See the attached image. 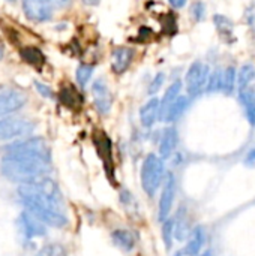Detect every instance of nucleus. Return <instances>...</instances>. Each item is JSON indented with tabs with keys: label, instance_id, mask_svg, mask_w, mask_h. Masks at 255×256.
<instances>
[{
	"label": "nucleus",
	"instance_id": "1",
	"mask_svg": "<svg viewBox=\"0 0 255 256\" xmlns=\"http://www.w3.org/2000/svg\"><path fill=\"white\" fill-rule=\"evenodd\" d=\"M51 168V148L41 136L14 141L3 148L0 172L12 183L26 184L47 177Z\"/></svg>",
	"mask_w": 255,
	"mask_h": 256
},
{
	"label": "nucleus",
	"instance_id": "2",
	"mask_svg": "<svg viewBox=\"0 0 255 256\" xmlns=\"http://www.w3.org/2000/svg\"><path fill=\"white\" fill-rule=\"evenodd\" d=\"M17 192L24 210L32 213L48 228L62 230L69 225L62 192L50 177L20 184Z\"/></svg>",
	"mask_w": 255,
	"mask_h": 256
},
{
	"label": "nucleus",
	"instance_id": "3",
	"mask_svg": "<svg viewBox=\"0 0 255 256\" xmlns=\"http://www.w3.org/2000/svg\"><path fill=\"white\" fill-rule=\"evenodd\" d=\"M165 164L164 159L159 158L155 153H149L143 164H141V170H140V183H141V189L143 192L149 196L153 198L158 190L162 186V182L165 178Z\"/></svg>",
	"mask_w": 255,
	"mask_h": 256
},
{
	"label": "nucleus",
	"instance_id": "4",
	"mask_svg": "<svg viewBox=\"0 0 255 256\" xmlns=\"http://www.w3.org/2000/svg\"><path fill=\"white\" fill-rule=\"evenodd\" d=\"M209 74H210V68L201 60H195L189 66L185 75V87H186L188 98H197L204 92Z\"/></svg>",
	"mask_w": 255,
	"mask_h": 256
},
{
	"label": "nucleus",
	"instance_id": "5",
	"mask_svg": "<svg viewBox=\"0 0 255 256\" xmlns=\"http://www.w3.org/2000/svg\"><path fill=\"white\" fill-rule=\"evenodd\" d=\"M35 123L21 117L0 118V141H11L27 136L33 132Z\"/></svg>",
	"mask_w": 255,
	"mask_h": 256
},
{
	"label": "nucleus",
	"instance_id": "6",
	"mask_svg": "<svg viewBox=\"0 0 255 256\" xmlns=\"http://www.w3.org/2000/svg\"><path fill=\"white\" fill-rule=\"evenodd\" d=\"M17 228L24 242H33L47 236L48 226L44 225L38 218H35L27 210H23L17 219Z\"/></svg>",
	"mask_w": 255,
	"mask_h": 256
},
{
	"label": "nucleus",
	"instance_id": "7",
	"mask_svg": "<svg viewBox=\"0 0 255 256\" xmlns=\"http://www.w3.org/2000/svg\"><path fill=\"white\" fill-rule=\"evenodd\" d=\"M176 177L173 172H167L165 178L161 186V195L158 201V220L159 224L164 222L165 219L170 218L173 206H174V198H176Z\"/></svg>",
	"mask_w": 255,
	"mask_h": 256
},
{
	"label": "nucleus",
	"instance_id": "8",
	"mask_svg": "<svg viewBox=\"0 0 255 256\" xmlns=\"http://www.w3.org/2000/svg\"><path fill=\"white\" fill-rule=\"evenodd\" d=\"M92 96H93L96 111L102 116L108 114L113 106V94L104 78H98L92 84Z\"/></svg>",
	"mask_w": 255,
	"mask_h": 256
},
{
	"label": "nucleus",
	"instance_id": "9",
	"mask_svg": "<svg viewBox=\"0 0 255 256\" xmlns=\"http://www.w3.org/2000/svg\"><path fill=\"white\" fill-rule=\"evenodd\" d=\"M27 98L20 90H6L0 93V118L9 117L24 106Z\"/></svg>",
	"mask_w": 255,
	"mask_h": 256
},
{
	"label": "nucleus",
	"instance_id": "10",
	"mask_svg": "<svg viewBox=\"0 0 255 256\" xmlns=\"http://www.w3.org/2000/svg\"><path fill=\"white\" fill-rule=\"evenodd\" d=\"M23 10L35 22H44L53 16V8L48 0H23Z\"/></svg>",
	"mask_w": 255,
	"mask_h": 256
},
{
	"label": "nucleus",
	"instance_id": "11",
	"mask_svg": "<svg viewBox=\"0 0 255 256\" xmlns=\"http://www.w3.org/2000/svg\"><path fill=\"white\" fill-rule=\"evenodd\" d=\"M134 56H135L134 48H129V46H117V48H114L113 54H111V70L116 75L125 74L131 66V63L134 60Z\"/></svg>",
	"mask_w": 255,
	"mask_h": 256
},
{
	"label": "nucleus",
	"instance_id": "12",
	"mask_svg": "<svg viewBox=\"0 0 255 256\" xmlns=\"http://www.w3.org/2000/svg\"><path fill=\"white\" fill-rule=\"evenodd\" d=\"M177 144H179L177 129L173 126H168L167 129H164L161 140H159V158H162L164 160L171 158L177 148Z\"/></svg>",
	"mask_w": 255,
	"mask_h": 256
},
{
	"label": "nucleus",
	"instance_id": "13",
	"mask_svg": "<svg viewBox=\"0 0 255 256\" xmlns=\"http://www.w3.org/2000/svg\"><path fill=\"white\" fill-rule=\"evenodd\" d=\"M189 104H191V98L183 96V94H179L176 98V100L170 104V106L167 108V111L162 116L161 122H165V123H174V122H177L186 112V110L189 108Z\"/></svg>",
	"mask_w": 255,
	"mask_h": 256
},
{
	"label": "nucleus",
	"instance_id": "14",
	"mask_svg": "<svg viewBox=\"0 0 255 256\" xmlns=\"http://www.w3.org/2000/svg\"><path fill=\"white\" fill-rule=\"evenodd\" d=\"M159 120V99L150 98L140 110V122L141 126L149 129Z\"/></svg>",
	"mask_w": 255,
	"mask_h": 256
},
{
	"label": "nucleus",
	"instance_id": "15",
	"mask_svg": "<svg viewBox=\"0 0 255 256\" xmlns=\"http://www.w3.org/2000/svg\"><path fill=\"white\" fill-rule=\"evenodd\" d=\"M111 242L122 252H132L135 249V246H137V237H135V234L132 231L123 230V228L114 230L111 232Z\"/></svg>",
	"mask_w": 255,
	"mask_h": 256
},
{
	"label": "nucleus",
	"instance_id": "16",
	"mask_svg": "<svg viewBox=\"0 0 255 256\" xmlns=\"http://www.w3.org/2000/svg\"><path fill=\"white\" fill-rule=\"evenodd\" d=\"M240 104L245 111V117L251 126H255V84H249L246 88L237 92Z\"/></svg>",
	"mask_w": 255,
	"mask_h": 256
},
{
	"label": "nucleus",
	"instance_id": "17",
	"mask_svg": "<svg viewBox=\"0 0 255 256\" xmlns=\"http://www.w3.org/2000/svg\"><path fill=\"white\" fill-rule=\"evenodd\" d=\"M174 220V238L179 242H183L189 237L191 232V226H189V218H188V212L185 207H180L176 218H173Z\"/></svg>",
	"mask_w": 255,
	"mask_h": 256
},
{
	"label": "nucleus",
	"instance_id": "18",
	"mask_svg": "<svg viewBox=\"0 0 255 256\" xmlns=\"http://www.w3.org/2000/svg\"><path fill=\"white\" fill-rule=\"evenodd\" d=\"M213 24H215L219 36L225 42L231 44L236 39V36H234V24L228 16H225L222 14H216V15H213Z\"/></svg>",
	"mask_w": 255,
	"mask_h": 256
},
{
	"label": "nucleus",
	"instance_id": "19",
	"mask_svg": "<svg viewBox=\"0 0 255 256\" xmlns=\"http://www.w3.org/2000/svg\"><path fill=\"white\" fill-rule=\"evenodd\" d=\"M186 240L188 242H186L185 249L188 252H191L194 256H197L201 252V249H203V246L206 243V231H204V228L200 226V225L192 228L191 232H189V237Z\"/></svg>",
	"mask_w": 255,
	"mask_h": 256
},
{
	"label": "nucleus",
	"instance_id": "20",
	"mask_svg": "<svg viewBox=\"0 0 255 256\" xmlns=\"http://www.w3.org/2000/svg\"><path fill=\"white\" fill-rule=\"evenodd\" d=\"M182 86H183V82H182L180 80H177V81L171 82V84H170V87L167 88V92H165L164 98H162V99H159V120H161V118H162V116L165 114V111H167V108L170 106V104H171V102H174V100H176V98L180 94V92H182Z\"/></svg>",
	"mask_w": 255,
	"mask_h": 256
},
{
	"label": "nucleus",
	"instance_id": "21",
	"mask_svg": "<svg viewBox=\"0 0 255 256\" xmlns=\"http://www.w3.org/2000/svg\"><path fill=\"white\" fill-rule=\"evenodd\" d=\"M219 92L224 93L225 96H231L236 92V68L234 66H228L222 69Z\"/></svg>",
	"mask_w": 255,
	"mask_h": 256
},
{
	"label": "nucleus",
	"instance_id": "22",
	"mask_svg": "<svg viewBox=\"0 0 255 256\" xmlns=\"http://www.w3.org/2000/svg\"><path fill=\"white\" fill-rule=\"evenodd\" d=\"M255 80V66L252 63H245L242 64V68L239 69L237 75H236V90L240 92L243 88H246L249 84H252Z\"/></svg>",
	"mask_w": 255,
	"mask_h": 256
},
{
	"label": "nucleus",
	"instance_id": "23",
	"mask_svg": "<svg viewBox=\"0 0 255 256\" xmlns=\"http://www.w3.org/2000/svg\"><path fill=\"white\" fill-rule=\"evenodd\" d=\"M21 54V58L24 62H27L29 64L35 66V68H41L44 63H45V56L42 54V51L36 46H27V48H23L20 51Z\"/></svg>",
	"mask_w": 255,
	"mask_h": 256
},
{
	"label": "nucleus",
	"instance_id": "24",
	"mask_svg": "<svg viewBox=\"0 0 255 256\" xmlns=\"http://www.w3.org/2000/svg\"><path fill=\"white\" fill-rule=\"evenodd\" d=\"M161 237L164 242V246L167 250H171L173 248V242H174V220L173 218L165 219L164 222H161Z\"/></svg>",
	"mask_w": 255,
	"mask_h": 256
},
{
	"label": "nucleus",
	"instance_id": "25",
	"mask_svg": "<svg viewBox=\"0 0 255 256\" xmlns=\"http://www.w3.org/2000/svg\"><path fill=\"white\" fill-rule=\"evenodd\" d=\"M92 75H93V66H92V64L81 63V64L77 68L75 78H77V82H78L81 87H86V84L90 81Z\"/></svg>",
	"mask_w": 255,
	"mask_h": 256
},
{
	"label": "nucleus",
	"instance_id": "26",
	"mask_svg": "<svg viewBox=\"0 0 255 256\" xmlns=\"http://www.w3.org/2000/svg\"><path fill=\"white\" fill-rule=\"evenodd\" d=\"M221 74H222V69H215V70H212L209 74V78H207V84H206L204 92H207L209 94L219 92V87H221Z\"/></svg>",
	"mask_w": 255,
	"mask_h": 256
},
{
	"label": "nucleus",
	"instance_id": "27",
	"mask_svg": "<svg viewBox=\"0 0 255 256\" xmlns=\"http://www.w3.org/2000/svg\"><path fill=\"white\" fill-rule=\"evenodd\" d=\"M191 16L197 22L204 20V16H206V4L201 0H197V2H194L191 4Z\"/></svg>",
	"mask_w": 255,
	"mask_h": 256
},
{
	"label": "nucleus",
	"instance_id": "28",
	"mask_svg": "<svg viewBox=\"0 0 255 256\" xmlns=\"http://www.w3.org/2000/svg\"><path fill=\"white\" fill-rule=\"evenodd\" d=\"M164 82H165V74H162V72H158L155 76H153V80L150 81V84H149V88H147V93L150 94V96H155L161 88H162V86H164Z\"/></svg>",
	"mask_w": 255,
	"mask_h": 256
},
{
	"label": "nucleus",
	"instance_id": "29",
	"mask_svg": "<svg viewBox=\"0 0 255 256\" xmlns=\"http://www.w3.org/2000/svg\"><path fill=\"white\" fill-rule=\"evenodd\" d=\"M35 88H36V92H38L42 98H45V99H53V98H54L53 90H51L48 86H45L44 82L35 81Z\"/></svg>",
	"mask_w": 255,
	"mask_h": 256
},
{
	"label": "nucleus",
	"instance_id": "30",
	"mask_svg": "<svg viewBox=\"0 0 255 256\" xmlns=\"http://www.w3.org/2000/svg\"><path fill=\"white\" fill-rule=\"evenodd\" d=\"M245 20L249 26H255V4L251 3L246 9H245Z\"/></svg>",
	"mask_w": 255,
	"mask_h": 256
},
{
	"label": "nucleus",
	"instance_id": "31",
	"mask_svg": "<svg viewBox=\"0 0 255 256\" xmlns=\"http://www.w3.org/2000/svg\"><path fill=\"white\" fill-rule=\"evenodd\" d=\"M48 3L51 4L53 9H65L72 3V0H48Z\"/></svg>",
	"mask_w": 255,
	"mask_h": 256
},
{
	"label": "nucleus",
	"instance_id": "32",
	"mask_svg": "<svg viewBox=\"0 0 255 256\" xmlns=\"http://www.w3.org/2000/svg\"><path fill=\"white\" fill-rule=\"evenodd\" d=\"M245 165H248V166H254L255 165V147L248 152V154L245 158Z\"/></svg>",
	"mask_w": 255,
	"mask_h": 256
},
{
	"label": "nucleus",
	"instance_id": "33",
	"mask_svg": "<svg viewBox=\"0 0 255 256\" xmlns=\"http://www.w3.org/2000/svg\"><path fill=\"white\" fill-rule=\"evenodd\" d=\"M168 2H170V4H171L174 9H182V8H185L186 3H188V0H168Z\"/></svg>",
	"mask_w": 255,
	"mask_h": 256
},
{
	"label": "nucleus",
	"instance_id": "34",
	"mask_svg": "<svg viewBox=\"0 0 255 256\" xmlns=\"http://www.w3.org/2000/svg\"><path fill=\"white\" fill-rule=\"evenodd\" d=\"M174 256H194V255H192L191 252H188V250L183 248V249H179V250L174 254Z\"/></svg>",
	"mask_w": 255,
	"mask_h": 256
},
{
	"label": "nucleus",
	"instance_id": "35",
	"mask_svg": "<svg viewBox=\"0 0 255 256\" xmlns=\"http://www.w3.org/2000/svg\"><path fill=\"white\" fill-rule=\"evenodd\" d=\"M84 4H89V6H96L99 3V0H83Z\"/></svg>",
	"mask_w": 255,
	"mask_h": 256
},
{
	"label": "nucleus",
	"instance_id": "36",
	"mask_svg": "<svg viewBox=\"0 0 255 256\" xmlns=\"http://www.w3.org/2000/svg\"><path fill=\"white\" fill-rule=\"evenodd\" d=\"M197 256H213V254L210 250H204V252H200Z\"/></svg>",
	"mask_w": 255,
	"mask_h": 256
},
{
	"label": "nucleus",
	"instance_id": "37",
	"mask_svg": "<svg viewBox=\"0 0 255 256\" xmlns=\"http://www.w3.org/2000/svg\"><path fill=\"white\" fill-rule=\"evenodd\" d=\"M3 58V48H2V45H0V60Z\"/></svg>",
	"mask_w": 255,
	"mask_h": 256
},
{
	"label": "nucleus",
	"instance_id": "38",
	"mask_svg": "<svg viewBox=\"0 0 255 256\" xmlns=\"http://www.w3.org/2000/svg\"><path fill=\"white\" fill-rule=\"evenodd\" d=\"M38 256H45V255H42V254H41V255H38Z\"/></svg>",
	"mask_w": 255,
	"mask_h": 256
},
{
	"label": "nucleus",
	"instance_id": "39",
	"mask_svg": "<svg viewBox=\"0 0 255 256\" xmlns=\"http://www.w3.org/2000/svg\"><path fill=\"white\" fill-rule=\"evenodd\" d=\"M8 2H14V0H8Z\"/></svg>",
	"mask_w": 255,
	"mask_h": 256
}]
</instances>
